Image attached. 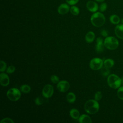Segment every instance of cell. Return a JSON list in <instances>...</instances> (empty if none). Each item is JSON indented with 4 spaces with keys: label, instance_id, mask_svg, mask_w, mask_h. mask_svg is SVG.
I'll list each match as a JSON object with an SVG mask.
<instances>
[{
    "label": "cell",
    "instance_id": "6da1fadb",
    "mask_svg": "<svg viewBox=\"0 0 123 123\" xmlns=\"http://www.w3.org/2000/svg\"><path fill=\"white\" fill-rule=\"evenodd\" d=\"M99 105L95 99H89L86 102L84 105L85 111L88 114H94L99 110Z\"/></svg>",
    "mask_w": 123,
    "mask_h": 123
},
{
    "label": "cell",
    "instance_id": "7a4b0ae2",
    "mask_svg": "<svg viewBox=\"0 0 123 123\" xmlns=\"http://www.w3.org/2000/svg\"><path fill=\"white\" fill-rule=\"evenodd\" d=\"M91 23L95 27L102 26L105 23V17L103 13L100 12H96L93 13L90 18Z\"/></svg>",
    "mask_w": 123,
    "mask_h": 123
},
{
    "label": "cell",
    "instance_id": "3957f363",
    "mask_svg": "<svg viewBox=\"0 0 123 123\" xmlns=\"http://www.w3.org/2000/svg\"><path fill=\"white\" fill-rule=\"evenodd\" d=\"M107 83L111 88L117 89L122 85L121 78L115 74H109L107 77Z\"/></svg>",
    "mask_w": 123,
    "mask_h": 123
},
{
    "label": "cell",
    "instance_id": "277c9868",
    "mask_svg": "<svg viewBox=\"0 0 123 123\" xmlns=\"http://www.w3.org/2000/svg\"><path fill=\"white\" fill-rule=\"evenodd\" d=\"M104 45L106 48L110 50H115L119 46L118 40L112 36L107 37L104 40Z\"/></svg>",
    "mask_w": 123,
    "mask_h": 123
},
{
    "label": "cell",
    "instance_id": "5b68a950",
    "mask_svg": "<svg viewBox=\"0 0 123 123\" xmlns=\"http://www.w3.org/2000/svg\"><path fill=\"white\" fill-rule=\"evenodd\" d=\"M6 95L11 101H16L20 99L21 94L20 91L18 88L13 87L7 91Z\"/></svg>",
    "mask_w": 123,
    "mask_h": 123
},
{
    "label": "cell",
    "instance_id": "8992f818",
    "mask_svg": "<svg viewBox=\"0 0 123 123\" xmlns=\"http://www.w3.org/2000/svg\"><path fill=\"white\" fill-rule=\"evenodd\" d=\"M103 60L100 58H94L91 60L89 62V66L93 70H99L103 67Z\"/></svg>",
    "mask_w": 123,
    "mask_h": 123
},
{
    "label": "cell",
    "instance_id": "52a82bcc",
    "mask_svg": "<svg viewBox=\"0 0 123 123\" xmlns=\"http://www.w3.org/2000/svg\"><path fill=\"white\" fill-rule=\"evenodd\" d=\"M54 93V88L52 86L47 84L44 86L42 89V94L43 96L47 98L51 97Z\"/></svg>",
    "mask_w": 123,
    "mask_h": 123
},
{
    "label": "cell",
    "instance_id": "ba28073f",
    "mask_svg": "<svg viewBox=\"0 0 123 123\" xmlns=\"http://www.w3.org/2000/svg\"><path fill=\"white\" fill-rule=\"evenodd\" d=\"M57 88L61 92H65L67 91L70 88L69 83L66 80H62L59 81L57 83Z\"/></svg>",
    "mask_w": 123,
    "mask_h": 123
},
{
    "label": "cell",
    "instance_id": "9c48e42d",
    "mask_svg": "<svg viewBox=\"0 0 123 123\" xmlns=\"http://www.w3.org/2000/svg\"><path fill=\"white\" fill-rule=\"evenodd\" d=\"M96 44L95 47L96 51L97 53H101L103 52L104 50V42L102 38L100 37H98L96 40Z\"/></svg>",
    "mask_w": 123,
    "mask_h": 123
},
{
    "label": "cell",
    "instance_id": "30bf717a",
    "mask_svg": "<svg viewBox=\"0 0 123 123\" xmlns=\"http://www.w3.org/2000/svg\"><path fill=\"white\" fill-rule=\"evenodd\" d=\"M0 83L3 86H6L10 83V79L8 75L4 73H1L0 74Z\"/></svg>",
    "mask_w": 123,
    "mask_h": 123
},
{
    "label": "cell",
    "instance_id": "8fae6325",
    "mask_svg": "<svg viewBox=\"0 0 123 123\" xmlns=\"http://www.w3.org/2000/svg\"><path fill=\"white\" fill-rule=\"evenodd\" d=\"M114 32L118 38L123 39V24L117 25L114 29Z\"/></svg>",
    "mask_w": 123,
    "mask_h": 123
},
{
    "label": "cell",
    "instance_id": "7c38bea8",
    "mask_svg": "<svg viewBox=\"0 0 123 123\" xmlns=\"http://www.w3.org/2000/svg\"><path fill=\"white\" fill-rule=\"evenodd\" d=\"M70 10L69 6L66 3L61 4L58 8V12L59 14L64 15L67 13Z\"/></svg>",
    "mask_w": 123,
    "mask_h": 123
},
{
    "label": "cell",
    "instance_id": "4fadbf2b",
    "mask_svg": "<svg viewBox=\"0 0 123 123\" xmlns=\"http://www.w3.org/2000/svg\"><path fill=\"white\" fill-rule=\"evenodd\" d=\"M86 6L88 11L91 12H96L98 9V4L96 2L92 0L88 1L86 3Z\"/></svg>",
    "mask_w": 123,
    "mask_h": 123
},
{
    "label": "cell",
    "instance_id": "5bb4252c",
    "mask_svg": "<svg viewBox=\"0 0 123 123\" xmlns=\"http://www.w3.org/2000/svg\"><path fill=\"white\" fill-rule=\"evenodd\" d=\"M78 121L80 123H91L92 120L90 117L86 114H82L78 118Z\"/></svg>",
    "mask_w": 123,
    "mask_h": 123
},
{
    "label": "cell",
    "instance_id": "9a60e30c",
    "mask_svg": "<svg viewBox=\"0 0 123 123\" xmlns=\"http://www.w3.org/2000/svg\"><path fill=\"white\" fill-rule=\"evenodd\" d=\"M95 38V35L92 31H89L86 33L85 36V40L87 43L92 42Z\"/></svg>",
    "mask_w": 123,
    "mask_h": 123
},
{
    "label": "cell",
    "instance_id": "2e32d148",
    "mask_svg": "<svg viewBox=\"0 0 123 123\" xmlns=\"http://www.w3.org/2000/svg\"><path fill=\"white\" fill-rule=\"evenodd\" d=\"M109 19L111 23L114 25H118L121 22V19L120 17L116 14H112L111 15Z\"/></svg>",
    "mask_w": 123,
    "mask_h": 123
},
{
    "label": "cell",
    "instance_id": "e0dca14e",
    "mask_svg": "<svg viewBox=\"0 0 123 123\" xmlns=\"http://www.w3.org/2000/svg\"><path fill=\"white\" fill-rule=\"evenodd\" d=\"M70 116L74 119H78L80 117V113L78 110L73 108L70 111Z\"/></svg>",
    "mask_w": 123,
    "mask_h": 123
},
{
    "label": "cell",
    "instance_id": "ac0fdd59",
    "mask_svg": "<svg viewBox=\"0 0 123 123\" xmlns=\"http://www.w3.org/2000/svg\"><path fill=\"white\" fill-rule=\"evenodd\" d=\"M104 66L107 68H111L114 65V61L111 59H107L103 62Z\"/></svg>",
    "mask_w": 123,
    "mask_h": 123
},
{
    "label": "cell",
    "instance_id": "d6986e66",
    "mask_svg": "<svg viewBox=\"0 0 123 123\" xmlns=\"http://www.w3.org/2000/svg\"><path fill=\"white\" fill-rule=\"evenodd\" d=\"M66 99L68 102L74 103L76 99V96L73 92H69L66 96Z\"/></svg>",
    "mask_w": 123,
    "mask_h": 123
},
{
    "label": "cell",
    "instance_id": "ffe728a7",
    "mask_svg": "<svg viewBox=\"0 0 123 123\" xmlns=\"http://www.w3.org/2000/svg\"><path fill=\"white\" fill-rule=\"evenodd\" d=\"M20 91L25 94L28 93L31 91V87L30 86L26 84L23 85L20 87Z\"/></svg>",
    "mask_w": 123,
    "mask_h": 123
},
{
    "label": "cell",
    "instance_id": "44dd1931",
    "mask_svg": "<svg viewBox=\"0 0 123 123\" xmlns=\"http://www.w3.org/2000/svg\"><path fill=\"white\" fill-rule=\"evenodd\" d=\"M70 12L74 15H77L80 12L79 8L75 6H72L70 8Z\"/></svg>",
    "mask_w": 123,
    "mask_h": 123
},
{
    "label": "cell",
    "instance_id": "7402d4cb",
    "mask_svg": "<svg viewBox=\"0 0 123 123\" xmlns=\"http://www.w3.org/2000/svg\"><path fill=\"white\" fill-rule=\"evenodd\" d=\"M117 95L120 99L123 100V86H121L118 88Z\"/></svg>",
    "mask_w": 123,
    "mask_h": 123
},
{
    "label": "cell",
    "instance_id": "603a6c76",
    "mask_svg": "<svg viewBox=\"0 0 123 123\" xmlns=\"http://www.w3.org/2000/svg\"><path fill=\"white\" fill-rule=\"evenodd\" d=\"M110 68H107L105 66L102 67L101 69V74L104 76H108L110 73Z\"/></svg>",
    "mask_w": 123,
    "mask_h": 123
},
{
    "label": "cell",
    "instance_id": "cb8c5ba5",
    "mask_svg": "<svg viewBox=\"0 0 123 123\" xmlns=\"http://www.w3.org/2000/svg\"><path fill=\"white\" fill-rule=\"evenodd\" d=\"M102 97V94L101 92L100 91H97L95 94V96H94V98L97 101H99Z\"/></svg>",
    "mask_w": 123,
    "mask_h": 123
},
{
    "label": "cell",
    "instance_id": "d4e9b609",
    "mask_svg": "<svg viewBox=\"0 0 123 123\" xmlns=\"http://www.w3.org/2000/svg\"><path fill=\"white\" fill-rule=\"evenodd\" d=\"M0 71L1 72H3L5 71L7 69V65L5 62L3 61H1L0 62Z\"/></svg>",
    "mask_w": 123,
    "mask_h": 123
},
{
    "label": "cell",
    "instance_id": "484cf974",
    "mask_svg": "<svg viewBox=\"0 0 123 123\" xmlns=\"http://www.w3.org/2000/svg\"><path fill=\"white\" fill-rule=\"evenodd\" d=\"M50 80L53 84H57L59 82V78L57 75H52L50 77Z\"/></svg>",
    "mask_w": 123,
    "mask_h": 123
},
{
    "label": "cell",
    "instance_id": "4316f807",
    "mask_svg": "<svg viewBox=\"0 0 123 123\" xmlns=\"http://www.w3.org/2000/svg\"><path fill=\"white\" fill-rule=\"evenodd\" d=\"M35 102L37 105H40L43 103L44 99L41 97H37L36 98Z\"/></svg>",
    "mask_w": 123,
    "mask_h": 123
},
{
    "label": "cell",
    "instance_id": "83f0119b",
    "mask_svg": "<svg viewBox=\"0 0 123 123\" xmlns=\"http://www.w3.org/2000/svg\"><path fill=\"white\" fill-rule=\"evenodd\" d=\"M15 70V67L13 65L9 66L6 69V72L8 74H12Z\"/></svg>",
    "mask_w": 123,
    "mask_h": 123
},
{
    "label": "cell",
    "instance_id": "f1b7e54d",
    "mask_svg": "<svg viewBox=\"0 0 123 123\" xmlns=\"http://www.w3.org/2000/svg\"><path fill=\"white\" fill-rule=\"evenodd\" d=\"M0 123H14V121L10 118H5L2 119Z\"/></svg>",
    "mask_w": 123,
    "mask_h": 123
},
{
    "label": "cell",
    "instance_id": "f546056e",
    "mask_svg": "<svg viewBox=\"0 0 123 123\" xmlns=\"http://www.w3.org/2000/svg\"><path fill=\"white\" fill-rule=\"evenodd\" d=\"M107 8V4L105 2H103L100 4L99 9L100 12H103L106 10Z\"/></svg>",
    "mask_w": 123,
    "mask_h": 123
},
{
    "label": "cell",
    "instance_id": "4dcf8cb0",
    "mask_svg": "<svg viewBox=\"0 0 123 123\" xmlns=\"http://www.w3.org/2000/svg\"><path fill=\"white\" fill-rule=\"evenodd\" d=\"M65 0L67 2V3H68L69 5H74L76 4L79 1V0Z\"/></svg>",
    "mask_w": 123,
    "mask_h": 123
},
{
    "label": "cell",
    "instance_id": "1f68e13d",
    "mask_svg": "<svg viewBox=\"0 0 123 123\" xmlns=\"http://www.w3.org/2000/svg\"><path fill=\"white\" fill-rule=\"evenodd\" d=\"M101 35L104 37H108V32L107 31V30H104V29H103L101 31Z\"/></svg>",
    "mask_w": 123,
    "mask_h": 123
},
{
    "label": "cell",
    "instance_id": "d6a6232c",
    "mask_svg": "<svg viewBox=\"0 0 123 123\" xmlns=\"http://www.w3.org/2000/svg\"><path fill=\"white\" fill-rule=\"evenodd\" d=\"M121 82H122V85L123 86V76H122L121 78Z\"/></svg>",
    "mask_w": 123,
    "mask_h": 123
},
{
    "label": "cell",
    "instance_id": "836d02e7",
    "mask_svg": "<svg viewBox=\"0 0 123 123\" xmlns=\"http://www.w3.org/2000/svg\"><path fill=\"white\" fill-rule=\"evenodd\" d=\"M96 1H98V2H103L105 0H95Z\"/></svg>",
    "mask_w": 123,
    "mask_h": 123
},
{
    "label": "cell",
    "instance_id": "e575fe53",
    "mask_svg": "<svg viewBox=\"0 0 123 123\" xmlns=\"http://www.w3.org/2000/svg\"><path fill=\"white\" fill-rule=\"evenodd\" d=\"M121 23H122V24H123V18H122V19H121Z\"/></svg>",
    "mask_w": 123,
    "mask_h": 123
},
{
    "label": "cell",
    "instance_id": "d590c367",
    "mask_svg": "<svg viewBox=\"0 0 123 123\" xmlns=\"http://www.w3.org/2000/svg\"></svg>",
    "mask_w": 123,
    "mask_h": 123
}]
</instances>
